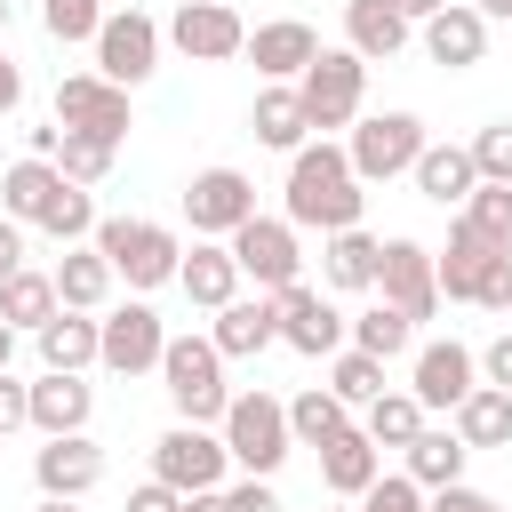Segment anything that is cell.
Here are the masks:
<instances>
[{
	"mask_svg": "<svg viewBox=\"0 0 512 512\" xmlns=\"http://www.w3.org/2000/svg\"><path fill=\"white\" fill-rule=\"evenodd\" d=\"M352 504H360V512H424V488H416L408 472H376Z\"/></svg>",
	"mask_w": 512,
	"mask_h": 512,
	"instance_id": "cell-44",
	"label": "cell"
},
{
	"mask_svg": "<svg viewBox=\"0 0 512 512\" xmlns=\"http://www.w3.org/2000/svg\"><path fill=\"white\" fill-rule=\"evenodd\" d=\"M272 312H280V344H288V352H304V360L344 352V312L328 304V288L288 280V288H272Z\"/></svg>",
	"mask_w": 512,
	"mask_h": 512,
	"instance_id": "cell-13",
	"label": "cell"
},
{
	"mask_svg": "<svg viewBox=\"0 0 512 512\" xmlns=\"http://www.w3.org/2000/svg\"><path fill=\"white\" fill-rule=\"evenodd\" d=\"M128 512H184V496L168 480H144V488H128Z\"/></svg>",
	"mask_w": 512,
	"mask_h": 512,
	"instance_id": "cell-50",
	"label": "cell"
},
{
	"mask_svg": "<svg viewBox=\"0 0 512 512\" xmlns=\"http://www.w3.org/2000/svg\"><path fill=\"white\" fill-rule=\"evenodd\" d=\"M88 240H96V256L112 264V280H128L136 296L168 288L176 264H184V240H176L168 224H152V216H96Z\"/></svg>",
	"mask_w": 512,
	"mask_h": 512,
	"instance_id": "cell-2",
	"label": "cell"
},
{
	"mask_svg": "<svg viewBox=\"0 0 512 512\" xmlns=\"http://www.w3.org/2000/svg\"><path fill=\"white\" fill-rule=\"evenodd\" d=\"M408 40H416V24H408L392 0H344V48H352L360 64H392Z\"/></svg>",
	"mask_w": 512,
	"mask_h": 512,
	"instance_id": "cell-21",
	"label": "cell"
},
{
	"mask_svg": "<svg viewBox=\"0 0 512 512\" xmlns=\"http://www.w3.org/2000/svg\"><path fill=\"white\" fill-rule=\"evenodd\" d=\"M288 224L296 232H344V224H360V208H368V184L352 176V160H344V144H296L288 152Z\"/></svg>",
	"mask_w": 512,
	"mask_h": 512,
	"instance_id": "cell-1",
	"label": "cell"
},
{
	"mask_svg": "<svg viewBox=\"0 0 512 512\" xmlns=\"http://www.w3.org/2000/svg\"><path fill=\"white\" fill-rule=\"evenodd\" d=\"M8 360H16V328L0 320V368H8Z\"/></svg>",
	"mask_w": 512,
	"mask_h": 512,
	"instance_id": "cell-57",
	"label": "cell"
},
{
	"mask_svg": "<svg viewBox=\"0 0 512 512\" xmlns=\"http://www.w3.org/2000/svg\"><path fill=\"white\" fill-rule=\"evenodd\" d=\"M160 40H168L176 56H192V64H232V56L248 48V24H240L232 0H184Z\"/></svg>",
	"mask_w": 512,
	"mask_h": 512,
	"instance_id": "cell-12",
	"label": "cell"
},
{
	"mask_svg": "<svg viewBox=\"0 0 512 512\" xmlns=\"http://www.w3.org/2000/svg\"><path fill=\"white\" fill-rule=\"evenodd\" d=\"M216 432H224V456L240 464V472H256V480H272L280 464H288V400H272V392H232L224 400V416H216Z\"/></svg>",
	"mask_w": 512,
	"mask_h": 512,
	"instance_id": "cell-3",
	"label": "cell"
},
{
	"mask_svg": "<svg viewBox=\"0 0 512 512\" xmlns=\"http://www.w3.org/2000/svg\"><path fill=\"white\" fill-rule=\"evenodd\" d=\"M360 432H368L376 448H408V440L424 432V400H416V392H392V384H384V392H376V400L360 408Z\"/></svg>",
	"mask_w": 512,
	"mask_h": 512,
	"instance_id": "cell-35",
	"label": "cell"
},
{
	"mask_svg": "<svg viewBox=\"0 0 512 512\" xmlns=\"http://www.w3.org/2000/svg\"><path fill=\"white\" fill-rule=\"evenodd\" d=\"M480 384H496V392H512V328L480 352Z\"/></svg>",
	"mask_w": 512,
	"mask_h": 512,
	"instance_id": "cell-49",
	"label": "cell"
},
{
	"mask_svg": "<svg viewBox=\"0 0 512 512\" xmlns=\"http://www.w3.org/2000/svg\"><path fill=\"white\" fill-rule=\"evenodd\" d=\"M160 384H168V408H176L184 424H216L224 400H232L224 352H216L208 336H168V344H160Z\"/></svg>",
	"mask_w": 512,
	"mask_h": 512,
	"instance_id": "cell-4",
	"label": "cell"
},
{
	"mask_svg": "<svg viewBox=\"0 0 512 512\" xmlns=\"http://www.w3.org/2000/svg\"><path fill=\"white\" fill-rule=\"evenodd\" d=\"M176 288H184L200 312L232 304V296H240V264H232V248H224V240H192V256L176 264Z\"/></svg>",
	"mask_w": 512,
	"mask_h": 512,
	"instance_id": "cell-26",
	"label": "cell"
},
{
	"mask_svg": "<svg viewBox=\"0 0 512 512\" xmlns=\"http://www.w3.org/2000/svg\"><path fill=\"white\" fill-rule=\"evenodd\" d=\"M392 8H400L408 24H424V16H432V8H448V0H392Z\"/></svg>",
	"mask_w": 512,
	"mask_h": 512,
	"instance_id": "cell-55",
	"label": "cell"
},
{
	"mask_svg": "<svg viewBox=\"0 0 512 512\" xmlns=\"http://www.w3.org/2000/svg\"><path fill=\"white\" fill-rule=\"evenodd\" d=\"M208 344H216L224 360H256L264 344H280V312H272V296L256 288V296H232V304H216V328H208Z\"/></svg>",
	"mask_w": 512,
	"mask_h": 512,
	"instance_id": "cell-20",
	"label": "cell"
},
{
	"mask_svg": "<svg viewBox=\"0 0 512 512\" xmlns=\"http://www.w3.org/2000/svg\"><path fill=\"white\" fill-rule=\"evenodd\" d=\"M424 512H504L488 488H464V480H448V488H432L424 496Z\"/></svg>",
	"mask_w": 512,
	"mask_h": 512,
	"instance_id": "cell-46",
	"label": "cell"
},
{
	"mask_svg": "<svg viewBox=\"0 0 512 512\" xmlns=\"http://www.w3.org/2000/svg\"><path fill=\"white\" fill-rule=\"evenodd\" d=\"M88 48H96V72H104L112 88H144V80L160 72V48H168V40H160V24H152L144 8H112Z\"/></svg>",
	"mask_w": 512,
	"mask_h": 512,
	"instance_id": "cell-7",
	"label": "cell"
},
{
	"mask_svg": "<svg viewBox=\"0 0 512 512\" xmlns=\"http://www.w3.org/2000/svg\"><path fill=\"white\" fill-rule=\"evenodd\" d=\"M376 472H384V448H376L360 424H344V432L320 448V480H328V496H344V504H352V496H360Z\"/></svg>",
	"mask_w": 512,
	"mask_h": 512,
	"instance_id": "cell-29",
	"label": "cell"
},
{
	"mask_svg": "<svg viewBox=\"0 0 512 512\" xmlns=\"http://www.w3.org/2000/svg\"><path fill=\"white\" fill-rule=\"evenodd\" d=\"M16 264H24V224H16V216H0V280H8Z\"/></svg>",
	"mask_w": 512,
	"mask_h": 512,
	"instance_id": "cell-51",
	"label": "cell"
},
{
	"mask_svg": "<svg viewBox=\"0 0 512 512\" xmlns=\"http://www.w3.org/2000/svg\"><path fill=\"white\" fill-rule=\"evenodd\" d=\"M48 280H56V304L64 312H104V296H112V264L96 256V240H72Z\"/></svg>",
	"mask_w": 512,
	"mask_h": 512,
	"instance_id": "cell-27",
	"label": "cell"
},
{
	"mask_svg": "<svg viewBox=\"0 0 512 512\" xmlns=\"http://www.w3.org/2000/svg\"><path fill=\"white\" fill-rule=\"evenodd\" d=\"M64 184V168L56 160H16L8 176H0V216H16V224H40V208H48V192Z\"/></svg>",
	"mask_w": 512,
	"mask_h": 512,
	"instance_id": "cell-33",
	"label": "cell"
},
{
	"mask_svg": "<svg viewBox=\"0 0 512 512\" xmlns=\"http://www.w3.org/2000/svg\"><path fill=\"white\" fill-rule=\"evenodd\" d=\"M408 176H416V192H424L432 208H448V216H456V208H464V192L480 184V176H472V152H464V144H424Z\"/></svg>",
	"mask_w": 512,
	"mask_h": 512,
	"instance_id": "cell-30",
	"label": "cell"
},
{
	"mask_svg": "<svg viewBox=\"0 0 512 512\" xmlns=\"http://www.w3.org/2000/svg\"><path fill=\"white\" fill-rule=\"evenodd\" d=\"M240 56H256V72L264 80H296L312 56H320V32L304 24V16H272V24H256L248 32V48Z\"/></svg>",
	"mask_w": 512,
	"mask_h": 512,
	"instance_id": "cell-22",
	"label": "cell"
},
{
	"mask_svg": "<svg viewBox=\"0 0 512 512\" xmlns=\"http://www.w3.org/2000/svg\"><path fill=\"white\" fill-rule=\"evenodd\" d=\"M480 240H496V248H512V184H472L464 192V208H456Z\"/></svg>",
	"mask_w": 512,
	"mask_h": 512,
	"instance_id": "cell-40",
	"label": "cell"
},
{
	"mask_svg": "<svg viewBox=\"0 0 512 512\" xmlns=\"http://www.w3.org/2000/svg\"><path fill=\"white\" fill-rule=\"evenodd\" d=\"M464 456H472V448L456 440V424H424V432H416V440L400 448V472H408V480H416V488L432 496V488L464 480Z\"/></svg>",
	"mask_w": 512,
	"mask_h": 512,
	"instance_id": "cell-28",
	"label": "cell"
},
{
	"mask_svg": "<svg viewBox=\"0 0 512 512\" xmlns=\"http://www.w3.org/2000/svg\"><path fill=\"white\" fill-rule=\"evenodd\" d=\"M376 296L408 320H432L440 312V280H432V248L424 240H384L376 248Z\"/></svg>",
	"mask_w": 512,
	"mask_h": 512,
	"instance_id": "cell-14",
	"label": "cell"
},
{
	"mask_svg": "<svg viewBox=\"0 0 512 512\" xmlns=\"http://www.w3.org/2000/svg\"><path fill=\"white\" fill-rule=\"evenodd\" d=\"M16 424H32V384H16L0 368V432H16Z\"/></svg>",
	"mask_w": 512,
	"mask_h": 512,
	"instance_id": "cell-47",
	"label": "cell"
},
{
	"mask_svg": "<svg viewBox=\"0 0 512 512\" xmlns=\"http://www.w3.org/2000/svg\"><path fill=\"white\" fill-rule=\"evenodd\" d=\"M112 152H120V144H104V136H72V128H64V144H56V168H64L72 184H88V192H96V184L112 176Z\"/></svg>",
	"mask_w": 512,
	"mask_h": 512,
	"instance_id": "cell-41",
	"label": "cell"
},
{
	"mask_svg": "<svg viewBox=\"0 0 512 512\" xmlns=\"http://www.w3.org/2000/svg\"><path fill=\"white\" fill-rule=\"evenodd\" d=\"M40 24H48V40H96V24H104V0H40Z\"/></svg>",
	"mask_w": 512,
	"mask_h": 512,
	"instance_id": "cell-43",
	"label": "cell"
},
{
	"mask_svg": "<svg viewBox=\"0 0 512 512\" xmlns=\"http://www.w3.org/2000/svg\"><path fill=\"white\" fill-rule=\"evenodd\" d=\"M184 512H232V504H224V488H192V496H184Z\"/></svg>",
	"mask_w": 512,
	"mask_h": 512,
	"instance_id": "cell-54",
	"label": "cell"
},
{
	"mask_svg": "<svg viewBox=\"0 0 512 512\" xmlns=\"http://www.w3.org/2000/svg\"><path fill=\"white\" fill-rule=\"evenodd\" d=\"M40 232H48V240H64V248H72V240H88V232H96V200H88V184H72V176H64V184L48 192V208H40Z\"/></svg>",
	"mask_w": 512,
	"mask_h": 512,
	"instance_id": "cell-38",
	"label": "cell"
},
{
	"mask_svg": "<svg viewBox=\"0 0 512 512\" xmlns=\"http://www.w3.org/2000/svg\"><path fill=\"white\" fill-rule=\"evenodd\" d=\"M416 32H424V56H432V64H448V72H472V64L488 56V16H480L472 0H448V8H432Z\"/></svg>",
	"mask_w": 512,
	"mask_h": 512,
	"instance_id": "cell-17",
	"label": "cell"
},
{
	"mask_svg": "<svg viewBox=\"0 0 512 512\" xmlns=\"http://www.w3.org/2000/svg\"><path fill=\"white\" fill-rule=\"evenodd\" d=\"M56 128H72V136H104V144H128V128H136L128 88H112L104 72H64V80H56Z\"/></svg>",
	"mask_w": 512,
	"mask_h": 512,
	"instance_id": "cell-9",
	"label": "cell"
},
{
	"mask_svg": "<svg viewBox=\"0 0 512 512\" xmlns=\"http://www.w3.org/2000/svg\"><path fill=\"white\" fill-rule=\"evenodd\" d=\"M496 256V240H480L464 216H448V248L432 256V280H440V296L448 304H472V288H480V264Z\"/></svg>",
	"mask_w": 512,
	"mask_h": 512,
	"instance_id": "cell-25",
	"label": "cell"
},
{
	"mask_svg": "<svg viewBox=\"0 0 512 512\" xmlns=\"http://www.w3.org/2000/svg\"><path fill=\"white\" fill-rule=\"evenodd\" d=\"M344 344H360V352H376V360H400V352L416 344V320H408V312H392V304L376 296L360 320H344Z\"/></svg>",
	"mask_w": 512,
	"mask_h": 512,
	"instance_id": "cell-36",
	"label": "cell"
},
{
	"mask_svg": "<svg viewBox=\"0 0 512 512\" xmlns=\"http://www.w3.org/2000/svg\"><path fill=\"white\" fill-rule=\"evenodd\" d=\"M184 216H192V232H200V240H224L232 224H248V216H256V184H248L240 168H224V160H216V168H200V176L184 184Z\"/></svg>",
	"mask_w": 512,
	"mask_h": 512,
	"instance_id": "cell-15",
	"label": "cell"
},
{
	"mask_svg": "<svg viewBox=\"0 0 512 512\" xmlns=\"http://www.w3.org/2000/svg\"><path fill=\"white\" fill-rule=\"evenodd\" d=\"M24 144H32V160H56V144H64V128H56V120H48V128H32V136H24Z\"/></svg>",
	"mask_w": 512,
	"mask_h": 512,
	"instance_id": "cell-53",
	"label": "cell"
},
{
	"mask_svg": "<svg viewBox=\"0 0 512 512\" xmlns=\"http://www.w3.org/2000/svg\"><path fill=\"white\" fill-rule=\"evenodd\" d=\"M0 320H8V328H40V320H56V280L32 272V264H16V272L0 280Z\"/></svg>",
	"mask_w": 512,
	"mask_h": 512,
	"instance_id": "cell-37",
	"label": "cell"
},
{
	"mask_svg": "<svg viewBox=\"0 0 512 512\" xmlns=\"http://www.w3.org/2000/svg\"><path fill=\"white\" fill-rule=\"evenodd\" d=\"M296 96H304V120L328 136V128H352L360 120V96H368V64L352 48H320L304 72H296Z\"/></svg>",
	"mask_w": 512,
	"mask_h": 512,
	"instance_id": "cell-6",
	"label": "cell"
},
{
	"mask_svg": "<svg viewBox=\"0 0 512 512\" xmlns=\"http://www.w3.org/2000/svg\"><path fill=\"white\" fill-rule=\"evenodd\" d=\"M472 8H480L488 24H496V16H512V0H472Z\"/></svg>",
	"mask_w": 512,
	"mask_h": 512,
	"instance_id": "cell-58",
	"label": "cell"
},
{
	"mask_svg": "<svg viewBox=\"0 0 512 512\" xmlns=\"http://www.w3.org/2000/svg\"><path fill=\"white\" fill-rule=\"evenodd\" d=\"M96 416V384H80V368H40L32 384V432L56 440V432H88Z\"/></svg>",
	"mask_w": 512,
	"mask_h": 512,
	"instance_id": "cell-18",
	"label": "cell"
},
{
	"mask_svg": "<svg viewBox=\"0 0 512 512\" xmlns=\"http://www.w3.org/2000/svg\"><path fill=\"white\" fill-rule=\"evenodd\" d=\"M0 32H8V0H0Z\"/></svg>",
	"mask_w": 512,
	"mask_h": 512,
	"instance_id": "cell-59",
	"label": "cell"
},
{
	"mask_svg": "<svg viewBox=\"0 0 512 512\" xmlns=\"http://www.w3.org/2000/svg\"><path fill=\"white\" fill-rule=\"evenodd\" d=\"M464 152H472V176L480 184H512V120H488Z\"/></svg>",
	"mask_w": 512,
	"mask_h": 512,
	"instance_id": "cell-42",
	"label": "cell"
},
{
	"mask_svg": "<svg viewBox=\"0 0 512 512\" xmlns=\"http://www.w3.org/2000/svg\"><path fill=\"white\" fill-rule=\"evenodd\" d=\"M376 248H384V240H368L360 224H344V232H320V288H336V296H360V288H376Z\"/></svg>",
	"mask_w": 512,
	"mask_h": 512,
	"instance_id": "cell-23",
	"label": "cell"
},
{
	"mask_svg": "<svg viewBox=\"0 0 512 512\" xmlns=\"http://www.w3.org/2000/svg\"><path fill=\"white\" fill-rule=\"evenodd\" d=\"M16 104H24V72H16V64H8V48H0V120H8Z\"/></svg>",
	"mask_w": 512,
	"mask_h": 512,
	"instance_id": "cell-52",
	"label": "cell"
},
{
	"mask_svg": "<svg viewBox=\"0 0 512 512\" xmlns=\"http://www.w3.org/2000/svg\"><path fill=\"white\" fill-rule=\"evenodd\" d=\"M32 512H80V496H40Z\"/></svg>",
	"mask_w": 512,
	"mask_h": 512,
	"instance_id": "cell-56",
	"label": "cell"
},
{
	"mask_svg": "<svg viewBox=\"0 0 512 512\" xmlns=\"http://www.w3.org/2000/svg\"><path fill=\"white\" fill-rule=\"evenodd\" d=\"M248 128H256V144H264V152H296V144H312V120H304L296 80H272V88L248 104Z\"/></svg>",
	"mask_w": 512,
	"mask_h": 512,
	"instance_id": "cell-24",
	"label": "cell"
},
{
	"mask_svg": "<svg viewBox=\"0 0 512 512\" xmlns=\"http://www.w3.org/2000/svg\"><path fill=\"white\" fill-rule=\"evenodd\" d=\"M32 480H40V496H88V488L104 480V448H96L88 432H56V440L32 456Z\"/></svg>",
	"mask_w": 512,
	"mask_h": 512,
	"instance_id": "cell-19",
	"label": "cell"
},
{
	"mask_svg": "<svg viewBox=\"0 0 512 512\" xmlns=\"http://www.w3.org/2000/svg\"><path fill=\"white\" fill-rule=\"evenodd\" d=\"M336 368H328V392L344 400V408H368L376 392H384V360L376 352H360V344H344V352H328Z\"/></svg>",
	"mask_w": 512,
	"mask_h": 512,
	"instance_id": "cell-39",
	"label": "cell"
},
{
	"mask_svg": "<svg viewBox=\"0 0 512 512\" xmlns=\"http://www.w3.org/2000/svg\"><path fill=\"white\" fill-rule=\"evenodd\" d=\"M160 344H168V328H160V312H152L144 296L112 304V312L96 320V368H112V376H144V368H160Z\"/></svg>",
	"mask_w": 512,
	"mask_h": 512,
	"instance_id": "cell-11",
	"label": "cell"
},
{
	"mask_svg": "<svg viewBox=\"0 0 512 512\" xmlns=\"http://www.w3.org/2000/svg\"><path fill=\"white\" fill-rule=\"evenodd\" d=\"M224 504H232V512H280V496H272V480H256V472H248L240 488H224Z\"/></svg>",
	"mask_w": 512,
	"mask_h": 512,
	"instance_id": "cell-48",
	"label": "cell"
},
{
	"mask_svg": "<svg viewBox=\"0 0 512 512\" xmlns=\"http://www.w3.org/2000/svg\"><path fill=\"white\" fill-rule=\"evenodd\" d=\"M424 144H432V136H424L416 112H368V120H352V136H344V160H352L360 184H392V176L416 168Z\"/></svg>",
	"mask_w": 512,
	"mask_h": 512,
	"instance_id": "cell-5",
	"label": "cell"
},
{
	"mask_svg": "<svg viewBox=\"0 0 512 512\" xmlns=\"http://www.w3.org/2000/svg\"><path fill=\"white\" fill-rule=\"evenodd\" d=\"M336 512H360V504H344V496H336Z\"/></svg>",
	"mask_w": 512,
	"mask_h": 512,
	"instance_id": "cell-60",
	"label": "cell"
},
{
	"mask_svg": "<svg viewBox=\"0 0 512 512\" xmlns=\"http://www.w3.org/2000/svg\"><path fill=\"white\" fill-rule=\"evenodd\" d=\"M224 432H208V424H168L160 440H152V480H168L176 496H192V488H224Z\"/></svg>",
	"mask_w": 512,
	"mask_h": 512,
	"instance_id": "cell-10",
	"label": "cell"
},
{
	"mask_svg": "<svg viewBox=\"0 0 512 512\" xmlns=\"http://www.w3.org/2000/svg\"><path fill=\"white\" fill-rule=\"evenodd\" d=\"M472 304H480V312H512V248H496V256L480 264V288H472Z\"/></svg>",
	"mask_w": 512,
	"mask_h": 512,
	"instance_id": "cell-45",
	"label": "cell"
},
{
	"mask_svg": "<svg viewBox=\"0 0 512 512\" xmlns=\"http://www.w3.org/2000/svg\"><path fill=\"white\" fill-rule=\"evenodd\" d=\"M32 344H40V368H88L96 360V312H64L56 304V320H40Z\"/></svg>",
	"mask_w": 512,
	"mask_h": 512,
	"instance_id": "cell-32",
	"label": "cell"
},
{
	"mask_svg": "<svg viewBox=\"0 0 512 512\" xmlns=\"http://www.w3.org/2000/svg\"><path fill=\"white\" fill-rule=\"evenodd\" d=\"M448 416H456V440H464V448H512V392L472 384Z\"/></svg>",
	"mask_w": 512,
	"mask_h": 512,
	"instance_id": "cell-31",
	"label": "cell"
},
{
	"mask_svg": "<svg viewBox=\"0 0 512 512\" xmlns=\"http://www.w3.org/2000/svg\"><path fill=\"white\" fill-rule=\"evenodd\" d=\"M224 248H232L240 280H256L264 296L288 288V280H304V248H296V224L288 216H248V224L224 232Z\"/></svg>",
	"mask_w": 512,
	"mask_h": 512,
	"instance_id": "cell-8",
	"label": "cell"
},
{
	"mask_svg": "<svg viewBox=\"0 0 512 512\" xmlns=\"http://www.w3.org/2000/svg\"><path fill=\"white\" fill-rule=\"evenodd\" d=\"M344 424H352V408H344L328 384H304V392L288 400V440H296V448H328Z\"/></svg>",
	"mask_w": 512,
	"mask_h": 512,
	"instance_id": "cell-34",
	"label": "cell"
},
{
	"mask_svg": "<svg viewBox=\"0 0 512 512\" xmlns=\"http://www.w3.org/2000/svg\"><path fill=\"white\" fill-rule=\"evenodd\" d=\"M472 384H480V352H472V344H456V336H432V344H416L408 392L424 400V416H432V408H456Z\"/></svg>",
	"mask_w": 512,
	"mask_h": 512,
	"instance_id": "cell-16",
	"label": "cell"
}]
</instances>
